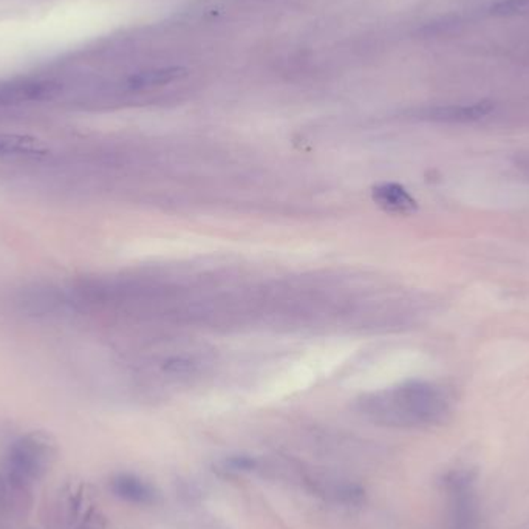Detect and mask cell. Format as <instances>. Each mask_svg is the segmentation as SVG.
I'll return each mask as SVG.
<instances>
[{
	"mask_svg": "<svg viewBox=\"0 0 529 529\" xmlns=\"http://www.w3.org/2000/svg\"><path fill=\"white\" fill-rule=\"evenodd\" d=\"M113 496L134 505H152L157 494L151 484L132 473H118L110 481Z\"/></svg>",
	"mask_w": 529,
	"mask_h": 529,
	"instance_id": "8992f818",
	"label": "cell"
},
{
	"mask_svg": "<svg viewBox=\"0 0 529 529\" xmlns=\"http://www.w3.org/2000/svg\"><path fill=\"white\" fill-rule=\"evenodd\" d=\"M225 464L230 471L245 473V471H253L254 467H256V460L247 455L231 456V458L226 460Z\"/></svg>",
	"mask_w": 529,
	"mask_h": 529,
	"instance_id": "30bf717a",
	"label": "cell"
},
{
	"mask_svg": "<svg viewBox=\"0 0 529 529\" xmlns=\"http://www.w3.org/2000/svg\"><path fill=\"white\" fill-rule=\"evenodd\" d=\"M59 447L51 435L30 432L8 447L4 463V473L17 494H27L33 484L46 479L55 466Z\"/></svg>",
	"mask_w": 529,
	"mask_h": 529,
	"instance_id": "7a4b0ae2",
	"label": "cell"
},
{
	"mask_svg": "<svg viewBox=\"0 0 529 529\" xmlns=\"http://www.w3.org/2000/svg\"><path fill=\"white\" fill-rule=\"evenodd\" d=\"M42 151H44V144L33 136L0 134V157L39 153Z\"/></svg>",
	"mask_w": 529,
	"mask_h": 529,
	"instance_id": "ba28073f",
	"label": "cell"
},
{
	"mask_svg": "<svg viewBox=\"0 0 529 529\" xmlns=\"http://www.w3.org/2000/svg\"><path fill=\"white\" fill-rule=\"evenodd\" d=\"M494 110L490 101L475 102L467 106H443L421 110L420 118L439 123H471L488 117Z\"/></svg>",
	"mask_w": 529,
	"mask_h": 529,
	"instance_id": "277c9868",
	"label": "cell"
},
{
	"mask_svg": "<svg viewBox=\"0 0 529 529\" xmlns=\"http://www.w3.org/2000/svg\"><path fill=\"white\" fill-rule=\"evenodd\" d=\"M529 12V0H501L490 8V14L499 17L518 16Z\"/></svg>",
	"mask_w": 529,
	"mask_h": 529,
	"instance_id": "9c48e42d",
	"label": "cell"
},
{
	"mask_svg": "<svg viewBox=\"0 0 529 529\" xmlns=\"http://www.w3.org/2000/svg\"><path fill=\"white\" fill-rule=\"evenodd\" d=\"M61 84L51 79H21L0 82V106L46 101L59 93Z\"/></svg>",
	"mask_w": 529,
	"mask_h": 529,
	"instance_id": "3957f363",
	"label": "cell"
},
{
	"mask_svg": "<svg viewBox=\"0 0 529 529\" xmlns=\"http://www.w3.org/2000/svg\"><path fill=\"white\" fill-rule=\"evenodd\" d=\"M185 74L186 70L181 67L155 68V70H146L130 76L127 84L134 91H144V89L170 84L177 79L183 78Z\"/></svg>",
	"mask_w": 529,
	"mask_h": 529,
	"instance_id": "52a82bcc",
	"label": "cell"
},
{
	"mask_svg": "<svg viewBox=\"0 0 529 529\" xmlns=\"http://www.w3.org/2000/svg\"><path fill=\"white\" fill-rule=\"evenodd\" d=\"M14 494L17 492L10 483L5 473H0V507H8Z\"/></svg>",
	"mask_w": 529,
	"mask_h": 529,
	"instance_id": "8fae6325",
	"label": "cell"
},
{
	"mask_svg": "<svg viewBox=\"0 0 529 529\" xmlns=\"http://www.w3.org/2000/svg\"><path fill=\"white\" fill-rule=\"evenodd\" d=\"M356 411L369 421L386 428H429L446 421L451 403L437 384L409 381L360 396Z\"/></svg>",
	"mask_w": 529,
	"mask_h": 529,
	"instance_id": "6da1fadb",
	"label": "cell"
},
{
	"mask_svg": "<svg viewBox=\"0 0 529 529\" xmlns=\"http://www.w3.org/2000/svg\"><path fill=\"white\" fill-rule=\"evenodd\" d=\"M373 200L390 214L411 215L418 211L417 200L398 183L377 185L373 189Z\"/></svg>",
	"mask_w": 529,
	"mask_h": 529,
	"instance_id": "5b68a950",
	"label": "cell"
}]
</instances>
